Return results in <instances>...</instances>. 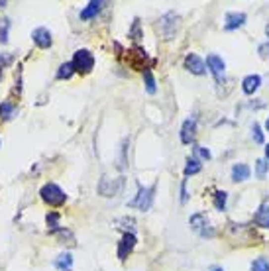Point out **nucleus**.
<instances>
[{
  "mask_svg": "<svg viewBox=\"0 0 269 271\" xmlns=\"http://www.w3.org/2000/svg\"><path fill=\"white\" fill-rule=\"evenodd\" d=\"M144 81H146V91L150 93V95H154L156 93V79H154V73L148 69V71H144Z\"/></svg>",
  "mask_w": 269,
  "mask_h": 271,
  "instance_id": "nucleus-22",
  "label": "nucleus"
},
{
  "mask_svg": "<svg viewBox=\"0 0 269 271\" xmlns=\"http://www.w3.org/2000/svg\"><path fill=\"white\" fill-rule=\"evenodd\" d=\"M185 69L191 71L193 75H205L207 73V63L197 54H189L185 57Z\"/></svg>",
  "mask_w": 269,
  "mask_h": 271,
  "instance_id": "nucleus-7",
  "label": "nucleus"
},
{
  "mask_svg": "<svg viewBox=\"0 0 269 271\" xmlns=\"http://www.w3.org/2000/svg\"><path fill=\"white\" fill-rule=\"evenodd\" d=\"M73 67L79 73H89L95 67V55L91 54L89 50H79L73 55Z\"/></svg>",
  "mask_w": 269,
  "mask_h": 271,
  "instance_id": "nucleus-5",
  "label": "nucleus"
},
{
  "mask_svg": "<svg viewBox=\"0 0 269 271\" xmlns=\"http://www.w3.org/2000/svg\"><path fill=\"white\" fill-rule=\"evenodd\" d=\"M40 195H42L44 203H48L50 207H61V205H65V201H67V195H65L55 183H46V185L42 187Z\"/></svg>",
  "mask_w": 269,
  "mask_h": 271,
  "instance_id": "nucleus-1",
  "label": "nucleus"
},
{
  "mask_svg": "<svg viewBox=\"0 0 269 271\" xmlns=\"http://www.w3.org/2000/svg\"><path fill=\"white\" fill-rule=\"evenodd\" d=\"M250 167L246 165V163H236L234 167H232V179L234 181H246V179H250Z\"/></svg>",
  "mask_w": 269,
  "mask_h": 271,
  "instance_id": "nucleus-16",
  "label": "nucleus"
},
{
  "mask_svg": "<svg viewBox=\"0 0 269 271\" xmlns=\"http://www.w3.org/2000/svg\"><path fill=\"white\" fill-rule=\"evenodd\" d=\"M266 158H268V160H269V144H268V146H266Z\"/></svg>",
  "mask_w": 269,
  "mask_h": 271,
  "instance_id": "nucleus-32",
  "label": "nucleus"
},
{
  "mask_svg": "<svg viewBox=\"0 0 269 271\" xmlns=\"http://www.w3.org/2000/svg\"><path fill=\"white\" fill-rule=\"evenodd\" d=\"M124 189V177L118 179H110V177H103L101 185H99V193L103 197H118Z\"/></svg>",
  "mask_w": 269,
  "mask_h": 271,
  "instance_id": "nucleus-4",
  "label": "nucleus"
},
{
  "mask_svg": "<svg viewBox=\"0 0 269 271\" xmlns=\"http://www.w3.org/2000/svg\"><path fill=\"white\" fill-rule=\"evenodd\" d=\"M101 6H105V2H101V0H93V2H89L87 8L81 10V20H91L93 16H97L99 10H101Z\"/></svg>",
  "mask_w": 269,
  "mask_h": 271,
  "instance_id": "nucleus-15",
  "label": "nucleus"
},
{
  "mask_svg": "<svg viewBox=\"0 0 269 271\" xmlns=\"http://www.w3.org/2000/svg\"><path fill=\"white\" fill-rule=\"evenodd\" d=\"M195 132H197V118H187L181 126V142L191 144L195 140Z\"/></svg>",
  "mask_w": 269,
  "mask_h": 271,
  "instance_id": "nucleus-12",
  "label": "nucleus"
},
{
  "mask_svg": "<svg viewBox=\"0 0 269 271\" xmlns=\"http://www.w3.org/2000/svg\"><path fill=\"white\" fill-rule=\"evenodd\" d=\"M71 264H73V256L71 254H61L57 260H55V268L59 271H69L71 270Z\"/></svg>",
  "mask_w": 269,
  "mask_h": 271,
  "instance_id": "nucleus-18",
  "label": "nucleus"
},
{
  "mask_svg": "<svg viewBox=\"0 0 269 271\" xmlns=\"http://www.w3.org/2000/svg\"><path fill=\"white\" fill-rule=\"evenodd\" d=\"M246 24V14L244 12H228L226 14V20H224V30L232 32V30H238Z\"/></svg>",
  "mask_w": 269,
  "mask_h": 271,
  "instance_id": "nucleus-11",
  "label": "nucleus"
},
{
  "mask_svg": "<svg viewBox=\"0 0 269 271\" xmlns=\"http://www.w3.org/2000/svg\"><path fill=\"white\" fill-rule=\"evenodd\" d=\"M0 77H2V69H0Z\"/></svg>",
  "mask_w": 269,
  "mask_h": 271,
  "instance_id": "nucleus-36",
  "label": "nucleus"
},
{
  "mask_svg": "<svg viewBox=\"0 0 269 271\" xmlns=\"http://www.w3.org/2000/svg\"><path fill=\"white\" fill-rule=\"evenodd\" d=\"M266 128H268V132H269V118H268V122H266Z\"/></svg>",
  "mask_w": 269,
  "mask_h": 271,
  "instance_id": "nucleus-35",
  "label": "nucleus"
},
{
  "mask_svg": "<svg viewBox=\"0 0 269 271\" xmlns=\"http://www.w3.org/2000/svg\"><path fill=\"white\" fill-rule=\"evenodd\" d=\"M46 220H48V228H50V230H59V217H57L55 213H50V215L46 217Z\"/></svg>",
  "mask_w": 269,
  "mask_h": 271,
  "instance_id": "nucleus-27",
  "label": "nucleus"
},
{
  "mask_svg": "<svg viewBox=\"0 0 269 271\" xmlns=\"http://www.w3.org/2000/svg\"><path fill=\"white\" fill-rule=\"evenodd\" d=\"M260 55H262V57H268L269 55V42L268 44H262V46H260Z\"/></svg>",
  "mask_w": 269,
  "mask_h": 271,
  "instance_id": "nucleus-30",
  "label": "nucleus"
},
{
  "mask_svg": "<svg viewBox=\"0 0 269 271\" xmlns=\"http://www.w3.org/2000/svg\"><path fill=\"white\" fill-rule=\"evenodd\" d=\"M207 65H209L211 73L216 77V81H222V77L226 73V63L222 61V57H218L216 54H211L207 57Z\"/></svg>",
  "mask_w": 269,
  "mask_h": 271,
  "instance_id": "nucleus-9",
  "label": "nucleus"
},
{
  "mask_svg": "<svg viewBox=\"0 0 269 271\" xmlns=\"http://www.w3.org/2000/svg\"><path fill=\"white\" fill-rule=\"evenodd\" d=\"M226 193L224 191H218L215 195V207H216V211H224L226 209Z\"/></svg>",
  "mask_w": 269,
  "mask_h": 271,
  "instance_id": "nucleus-25",
  "label": "nucleus"
},
{
  "mask_svg": "<svg viewBox=\"0 0 269 271\" xmlns=\"http://www.w3.org/2000/svg\"><path fill=\"white\" fill-rule=\"evenodd\" d=\"M201 171V163L197 158H193V160H189L187 165H185V177H189V175H197Z\"/></svg>",
  "mask_w": 269,
  "mask_h": 271,
  "instance_id": "nucleus-21",
  "label": "nucleus"
},
{
  "mask_svg": "<svg viewBox=\"0 0 269 271\" xmlns=\"http://www.w3.org/2000/svg\"><path fill=\"white\" fill-rule=\"evenodd\" d=\"M14 116H16V107L14 105H10V103H2L0 105V118L2 120H10Z\"/></svg>",
  "mask_w": 269,
  "mask_h": 271,
  "instance_id": "nucleus-20",
  "label": "nucleus"
},
{
  "mask_svg": "<svg viewBox=\"0 0 269 271\" xmlns=\"http://www.w3.org/2000/svg\"><path fill=\"white\" fill-rule=\"evenodd\" d=\"M191 226H193V230L197 232V234H201V236H209V238H213L215 236V230L209 226V220L205 215H195V217H191Z\"/></svg>",
  "mask_w": 269,
  "mask_h": 271,
  "instance_id": "nucleus-6",
  "label": "nucleus"
},
{
  "mask_svg": "<svg viewBox=\"0 0 269 271\" xmlns=\"http://www.w3.org/2000/svg\"><path fill=\"white\" fill-rule=\"evenodd\" d=\"M252 271H269V262L266 258H258L252 262Z\"/></svg>",
  "mask_w": 269,
  "mask_h": 271,
  "instance_id": "nucleus-24",
  "label": "nucleus"
},
{
  "mask_svg": "<svg viewBox=\"0 0 269 271\" xmlns=\"http://www.w3.org/2000/svg\"><path fill=\"white\" fill-rule=\"evenodd\" d=\"M8 28H10V22L4 20V28H0V42H2V44L8 42Z\"/></svg>",
  "mask_w": 269,
  "mask_h": 271,
  "instance_id": "nucleus-29",
  "label": "nucleus"
},
{
  "mask_svg": "<svg viewBox=\"0 0 269 271\" xmlns=\"http://www.w3.org/2000/svg\"><path fill=\"white\" fill-rule=\"evenodd\" d=\"M260 85H262L260 75H248V77L242 81V91H244L246 95H254V93L260 89Z\"/></svg>",
  "mask_w": 269,
  "mask_h": 271,
  "instance_id": "nucleus-13",
  "label": "nucleus"
},
{
  "mask_svg": "<svg viewBox=\"0 0 269 271\" xmlns=\"http://www.w3.org/2000/svg\"><path fill=\"white\" fill-rule=\"evenodd\" d=\"M152 203H154V187H142V185H140L136 199H132V201L128 203V207H130V209L148 211V209L152 207Z\"/></svg>",
  "mask_w": 269,
  "mask_h": 271,
  "instance_id": "nucleus-3",
  "label": "nucleus"
},
{
  "mask_svg": "<svg viewBox=\"0 0 269 271\" xmlns=\"http://www.w3.org/2000/svg\"><path fill=\"white\" fill-rule=\"evenodd\" d=\"M181 201L183 203L187 201V181H183V185H181Z\"/></svg>",
  "mask_w": 269,
  "mask_h": 271,
  "instance_id": "nucleus-31",
  "label": "nucleus"
},
{
  "mask_svg": "<svg viewBox=\"0 0 269 271\" xmlns=\"http://www.w3.org/2000/svg\"><path fill=\"white\" fill-rule=\"evenodd\" d=\"M158 28H160V34L163 36V40H173L177 34V28H179V16L175 12L163 14Z\"/></svg>",
  "mask_w": 269,
  "mask_h": 271,
  "instance_id": "nucleus-2",
  "label": "nucleus"
},
{
  "mask_svg": "<svg viewBox=\"0 0 269 271\" xmlns=\"http://www.w3.org/2000/svg\"><path fill=\"white\" fill-rule=\"evenodd\" d=\"M193 152H195V156H197V158H201V160H211V152H209V150H205L203 146H195V148H193Z\"/></svg>",
  "mask_w": 269,
  "mask_h": 271,
  "instance_id": "nucleus-28",
  "label": "nucleus"
},
{
  "mask_svg": "<svg viewBox=\"0 0 269 271\" xmlns=\"http://www.w3.org/2000/svg\"><path fill=\"white\" fill-rule=\"evenodd\" d=\"M268 169H269V163L266 162V160H258V162H256V175H258V179H266Z\"/></svg>",
  "mask_w": 269,
  "mask_h": 271,
  "instance_id": "nucleus-23",
  "label": "nucleus"
},
{
  "mask_svg": "<svg viewBox=\"0 0 269 271\" xmlns=\"http://www.w3.org/2000/svg\"><path fill=\"white\" fill-rule=\"evenodd\" d=\"M32 40H34V44H36L38 48L48 50V48L52 46V32H50L48 28H36V30L32 32Z\"/></svg>",
  "mask_w": 269,
  "mask_h": 271,
  "instance_id": "nucleus-10",
  "label": "nucleus"
},
{
  "mask_svg": "<svg viewBox=\"0 0 269 271\" xmlns=\"http://www.w3.org/2000/svg\"><path fill=\"white\" fill-rule=\"evenodd\" d=\"M148 59V55H146V52H142V50H132L130 52V65L134 67V69H138V71H148V67L142 63V61H146Z\"/></svg>",
  "mask_w": 269,
  "mask_h": 271,
  "instance_id": "nucleus-14",
  "label": "nucleus"
},
{
  "mask_svg": "<svg viewBox=\"0 0 269 271\" xmlns=\"http://www.w3.org/2000/svg\"><path fill=\"white\" fill-rule=\"evenodd\" d=\"M252 138H254L256 144H264V132H262L258 122H254V126H252Z\"/></svg>",
  "mask_w": 269,
  "mask_h": 271,
  "instance_id": "nucleus-26",
  "label": "nucleus"
},
{
  "mask_svg": "<svg viewBox=\"0 0 269 271\" xmlns=\"http://www.w3.org/2000/svg\"><path fill=\"white\" fill-rule=\"evenodd\" d=\"M211 271H224V270H222V268H213Z\"/></svg>",
  "mask_w": 269,
  "mask_h": 271,
  "instance_id": "nucleus-34",
  "label": "nucleus"
},
{
  "mask_svg": "<svg viewBox=\"0 0 269 271\" xmlns=\"http://www.w3.org/2000/svg\"><path fill=\"white\" fill-rule=\"evenodd\" d=\"M256 224L258 226H262V228H269V205L266 203V205H262L260 207V211L256 213Z\"/></svg>",
  "mask_w": 269,
  "mask_h": 271,
  "instance_id": "nucleus-17",
  "label": "nucleus"
},
{
  "mask_svg": "<svg viewBox=\"0 0 269 271\" xmlns=\"http://www.w3.org/2000/svg\"><path fill=\"white\" fill-rule=\"evenodd\" d=\"M73 73H75L73 61H67V63L59 65V71H57V79H69V77H71Z\"/></svg>",
  "mask_w": 269,
  "mask_h": 271,
  "instance_id": "nucleus-19",
  "label": "nucleus"
},
{
  "mask_svg": "<svg viewBox=\"0 0 269 271\" xmlns=\"http://www.w3.org/2000/svg\"><path fill=\"white\" fill-rule=\"evenodd\" d=\"M266 34H268V38H269V22H268V26H266Z\"/></svg>",
  "mask_w": 269,
  "mask_h": 271,
  "instance_id": "nucleus-33",
  "label": "nucleus"
},
{
  "mask_svg": "<svg viewBox=\"0 0 269 271\" xmlns=\"http://www.w3.org/2000/svg\"><path fill=\"white\" fill-rule=\"evenodd\" d=\"M134 246H136V236H134L132 232H126V234L122 236V240L118 242V258H120V260H126V258L132 254Z\"/></svg>",
  "mask_w": 269,
  "mask_h": 271,
  "instance_id": "nucleus-8",
  "label": "nucleus"
}]
</instances>
